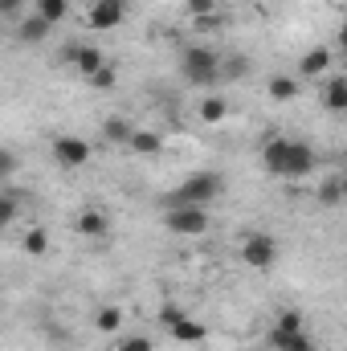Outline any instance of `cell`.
<instances>
[{"instance_id": "17", "label": "cell", "mask_w": 347, "mask_h": 351, "mask_svg": "<svg viewBox=\"0 0 347 351\" xmlns=\"http://www.w3.org/2000/svg\"><path fill=\"white\" fill-rule=\"evenodd\" d=\"M344 192H347V180H344V176H327V180L319 184V204L335 208V204L344 200Z\"/></svg>"}, {"instance_id": "3", "label": "cell", "mask_w": 347, "mask_h": 351, "mask_svg": "<svg viewBox=\"0 0 347 351\" xmlns=\"http://www.w3.org/2000/svg\"><path fill=\"white\" fill-rule=\"evenodd\" d=\"M221 192H225V180L217 172H192V176H184V184L168 196V204H196V208H208Z\"/></svg>"}, {"instance_id": "1", "label": "cell", "mask_w": 347, "mask_h": 351, "mask_svg": "<svg viewBox=\"0 0 347 351\" xmlns=\"http://www.w3.org/2000/svg\"><path fill=\"white\" fill-rule=\"evenodd\" d=\"M261 168L270 176H282V180H302V176H311L319 168V156H315V147L311 143H302V139H270L265 147H261Z\"/></svg>"}, {"instance_id": "28", "label": "cell", "mask_w": 347, "mask_h": 351, "mask_svg": "<svg viewBox=\"0 0 347 351\" xmlns=\"http://www.w3.org/2000/svg\"><path fill=\"white\" fill-rule=\"evenodd\" d=\"M12 176H16V152L0 147V184H4V180H12Z\"/></svg>"}, {"instance_id": "2", "label": "cell", "mask_w": 347, "mask_h": 351, "mask_svg": "<svg viewBox=\"0 0 347 351\" xmlns=\"http://www.w3.org/2000/svg\"><path fill=\"white\" fill-rule=\"evenodd\" d=\"M180 74L188 86H221V53L208 45H188L180 53Z\"/></svg>"}, {"instance_id": "5", "label": "cell", "mask_w": 347, "mask_h": 351, "mask_svg": "<svg viewBox=\"0 0 347 351\" xmlns=\"http://www.w3.org/2000/svg\"><path fill=\"white\" fill-rule=\"evenodd\" d=\"M241 258L254 269H270V265L278 262V237L274 233H250L241 241Z\"/></svg>"}, {"instance_id": "11", "label": "cell", "mask_w": 347, "mask_h": 351, "mask_svg": "<svg viewBox=\"0 0 347 351\" xmlns=\"http://www.w3.org/2000/svg\"><path fill=\"white\" fill-rule=\"evenodd\" d=\"M74 225H78V233H82V237H106L110 217H106L98 204H90V208H82V213H78V221H74Z\"/></svg>"}, {"instance_id": "19", "label": "cell", "mask_w": 347, "mask_h": 351, "mask_svg": "<svg viewBox=\"0 0 347 351\" xmlns=\"http://www.w3.org/2000/svg\"><path fill=\"white\" fill-rule=\"evenodd\" d=\"M265 94H270L274 102H290V98L298 94V78H282V74H278V78L265 82Z\"/></svg>"}, {"instance_id": "29", "label": "cell", "mask_w": 347, "mask_h": 351, "mask_svg": "<svg viewBox=\"0 0 347 351\" xmlns=\"http://www.w3.org/2000/svg\"><path fill=\"white\" fill-rule=\"evenodd\" d=\"M184 315H188V311H184L180 302H164V306H160V323H164V327H172L176 319H184Z\"/></svg>"}, {"instance_id": "16", "label": "cell", "mask_w": 347, "mask_h": 351, "mask_svg": "<svg viewBox=\"0 0 347 351\" xmlns=\"http://www.w3.org/2000/svg\"><path fill=\"white\" fill-rule=\"evenodd\" d=\"M323 102H327L331 114H344L347 110V78H331L327 90H323Z\"/></svg>"}, {"instance_id": "22", "label": "cell", "mask_w": 347, "mask_h": 351, "mask_svg": "<svg viewBox=\"0 0 347 351\" xmlns=\"http://www.w3.org/2000/svg\"><path fill=\"white\" fill-rule=\"evenodd\" d=\"M225 114H229V102H225L221 94H208V98L200 102V119H204V123H221Z\"/></svg>"}, {"instance_id": "8", "label": "cell", "mask_w": 347, "mask_h": 351, "mask_svg": "<svg viewBox=\"0 0 347 351\" xmlns=\"http://www.w3.org/2000/svg\"><path fill=\"white\" fill-rule=\"evenodd\" d=\"M49 37H53L49 21H41L37 12H21V21H16V41L21 45H45Z\"/></svg>"}, {"instance_id": "23", "label": "cell", "mask_w": 347, "mask_h": 351, "mask_svg": "<svg viewBox=\"0 0 347 351\" xmlns=\"http://www.w3.org/2000/svg\"><path fill=\"white\" fill-rule=\"evenodd\" d=\"M86 82H90L94 90H115V82H119V66H110V62H102V66H98V70L90 74Z\"/></svg>"}, {"instance_id": "7", "label": "cell", "mask_w": 347, "mask_h": 351, "mask_svg": "<svg viewBox=\"0 0 347 351\" xmlns=\"http://www.w3.org/2000/svg\"><path fill=\"white\" fill-rule=\"evenodd\" d=\"M90 156H94V147H90L82 135H58L53 139V160L62 164V168H86L90 164Z\"/></svg>"}, {"instance_id": "27", "label": "cell", "mask_w": 347, "mask_h": 351, "mask_svg": "<svg viewBox=\"0 0 347 351\" xmlns=\"http://www.w3.org/2000/svg\"><path fill=\"white\" fill-rule=\"evenodd\" d=\"M217 4H221V0H184V8H188L192 16H200V21H204V16H213V12H217Z\"/></svg>"}, {"instance_id": "14", "label": "cell", "mask_w": 347, "mask_h": 351, "mask_svg": "<svg viewBox=\"0 0 347 351\" xmlns=\"http://www.w3.org/2000/svg\"><path fill=\"white\" fill-rule=\"evenodd\" d=\"M131 131H135V127H131V123H127L123 114H110V119L102 123V139H106V143H115V147H119V143L127 147V139H131Z\"/></svg>"}, {"instance_id": "6", "label": "cell", "mask_w": 347, "mask_h": 351, "mask_svg": "<svg viewBox=\"0 0 347 351\" xmlns=\"http://www.w3.org/2000/svg\"><path fill=\"white\" fill-rule=\"evenodd\" d=\"M127 21V0H94L86 8V25L94 33H110Z\"/></svg>"}, {"instance_id": "26", "label": "cell", "mask_w": 347, "mask_h": 351, "mask_svg": "<svg viewBox=\"0 0 347 351\" xmlns=\"http://www.w3.org/2000/svg\"><path fill=\"white\" fill-rule=\"evenodd\" d=\"M274 331H302V315L298 311H282L278 323H274Z\"/></svg>"}, {"instance_id": "25", "label": "cell", "mask_w": 347, "mask_h": 351, "mask_svg": "<svg viewBox=\"0 0 347 351\" xmlns=\"http://www.w3.org/2000/svg\"><path fill=\"white\" fill-rule=\"evenodd\" d=\"M115 351H156V339H147V335H123Z\"/></svg>"}, {"instance_id": "9", "label": "cell", "mask_w": 347, "mask_h": 351, "mask_svg": "<svg viewBox=\"0 0 347 351\" xmlns=\"http://www.w3.org/2000/svg\"><path fill=\"white\" fill-rule=\"evenodd\" d=\"M270 348L274 351H319V343L302 331H270Z\"/></svg>"}, {"instance_id": "24", "label": "cell", "mask_w": 347, "mask_h": 351, "mask_svg": "<svg viewBox=\"0 0 347 351\" xmlns=\"http://www.w3.org/2000/svg\"><path fill=\"white\" fill-rule=\"evenodd\" d=\"M16 208H21V200L12 192H0V229H8L16 221Z\"/></svg>"}, {"instance_id": "21", "label": "cell", "mask_w": 347, "mask_h": 351, "mask_svg": "<svg viewBox=\"0 0 347 351\" xmlns=\"http://www.w3.org/2000/svg\"><path fill=\"white\" fill-rule=\"evenodd\" d=\"M94 327H98L102 335H119V327H123V311H119V306H102V311L94 315Z\"/></svg>"}, {"instance_id": "12", "label": "cell", "mask_w": 347, "mask_h": 351, "mask_svg": "<svg viewBox=\"0 0 347 351\" xmlns=\"http://www.w3.org/2000/svg\"><path fill=\"white\" fill-rule=\"evenodd\" d=\"M168 331H172L176 343H204V339H208V327H204V323H196V319H188V315H184V319H176Z\"/></svg>"}, {"instance_id": "15", "label": "cell", "mask_w": 347, "mask_h": 351, "mask_svg": "<svg viewBox=\"0 0 347 351\" xmlns=\"http://www.w3.org/2000/svg\"><path fill=\"white\" fill-rule=\"evenodd\" d=\"M33 12L41 21H49V25H58V21L70 16V0H33Z\"/></svg>"}, {"instance_id": "4", "label": "cell", "mask_w": 347, "mask_h": 351, "mask_svg": "<svg viewBox=\"0 0 347 351\" xmlns=\"http://www.w3.org/2000/svg\"><path fill=\"white\" fill-rule=\"evenodd\" d=\"M164 229L176 237H200L208 233V208H196V204H168L164 208Z\"/></svg>"}, {"instance_id": "30", "label": "cell", "mask_w": 347, "mask_h": 351, "mask_svg": "<svg viewBox=\"0 0 347 351\" xmlns=\"http://www.w3.org/2000/svg\"><path fill=\"white\" fill-rule=\"evenodd\" d=\"M25 4H29V0H0V16H4V21H12V16H21V12H25Z\"/></svg>"}, {"instance_id": "20", "label": "cell", "mask_w": 347, "mask_h": 351, "mask_svg": "<svg viewBox=\"0 0 347 351\" xmlns=\"http://www.w3.org/2000/svg\"><path fill=\"white\" fill-rule=\"evenodd\" d=\"M21 245H25L29 258H45V254H49V233H45V229H29V233L21 237Z\"/></svg>"}, {"instance_id": "18", "label": "cell", "mask_w": 347, "mask_h": 351, "mask_svg": "<svg viewBox=\"0 0 347 351\" xmlns=\"http://www.w3.org/2000/svg\"><path fill=\"white\" fill-rule=\"evenodd\" d=\"M250 70H254V66H250V58H241V53L221 58V82H241Z\"/></svg>"}, {"instance_id": "10", "label": "cell", "mask_w": 347, "mask_h": 351, "mask_svg": "<svg viewBox=\"0 0 347 351\" xmlns=\"http://www.w3.org/2000/svg\"><path fill=\"white\" fill-rule=\"evenodd\" d=\"M331 70V49L327 45H315L311 53H302V62H298V78H323Z\"/></svg>"}, {"instance_id": "13", "label": "cell", "mask_w": 347, "mask_h": 351, "mask_svg": "<svg viewBox=\"0 0 347 351\" xmlns=\"http://www.w3.org/2000/svg\"><path fill=\"white\" fill-rule=\"evenodd\" d=\"M127 147H131L135 156H160V152H164V139H160L156 131H131Z\"/></svg>"}]
</instances>
